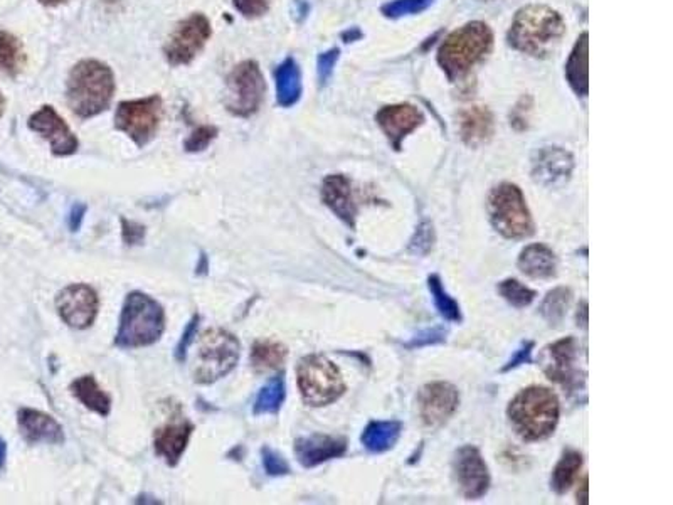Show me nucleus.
<instances>
[{
	"label": "nucleus",
	"mask_w": 673,
	"mask_h": 505,
	"mask_svg": "<svg viewBox=\"0 0 673 505\" xmlns=\"http://www.w3.org/2000/svg\"><path fill=\"white\" fill-rule=\"evenodd\" d=\"M433 0H394L391 4L384 5L383 13L387 17H402V15H411V14L423 13L428 5H431Z\"/></svg>",
	"instance_id": "nucleus-36"
},
{
	"label": "nucleus",
	"mask_w": 673,
	"mask_h": 505,
	"mask_svg": "<svg viewBox=\"0 0 673 505\" xmlns=\"http://www.w3.org/2000/svg\"><path fill=\"white\" fill-rule=\"evenodd\" d=\"M71 390L76 398L85 404L89 409L97 411L101 417H106L110 413V398L103 392L100 386L93 376H83L76 379L71 384Z\"/></svg>",
	"instance_id": "nucleus-28"
},
{
	"label": "nucleus",
	"mask_w": 673,
	"mask_h": 505,
	"mask_svg": "<svg viewBox=\"0 0 673 505\" xmlns=\"http://www.w3.org/2000/svg\"><path fill=\"white\" fill-rule=\"evenodd\" d=\"M566 32L561 15L548 5H527L521 9L509 32L515 50L532 56H546Z\"/></svg>",
	"instance_id": "nucleus-3"
},
{
	"label": "nucleus",
	"mask_w": 673,
	"mask_h": 505,
	"mask_svg": "<svg viewBox=\"0 0 673 505\" xmlns=\"http://www.w3.org/2000/svg\"><path fill=\"white\" fill-rule=\"evenodd\" d=\"M583 465V456L576 450H567L562 454L561 462L556 465L552 472V489L558 493H564L571 489L577 472Z\"/></svg>",
	"instance_id": "nucleus-31"
},
{
	"label": "nucleus",
	"mask_w": 673,
	"mask_h": 505,
	"mask_svg": "<svg viewBox=\"0 0 673 505\" xmlns=\"http://www.w3.org/2000/svg\"><path fill=\"white\" fill-rule=\"evenodd\" d=\"M198 324H199V317H194V318L189 322L188 328H186L182 339H180L179 345H177V349H175V357H177V361H184V359H186L189 344L194 341V335H196V330H198Z\"/></svg>",
	"instance_id": "nucleus-43"
},
{
	"label": "nucleus",
	"mask_w": 673,
	"mask_h": 505,
	"mask_svg": "<svg viewBox=\"0 0 673 505\" xmlns=\"http://www.w3.org/2000/svg\"><path fill=\"white\" fill-rule=\"evenodd\" d=\"M239 359V342L236 337L221 328L202 334L192 374L196 382L209 384L225 378L236 366Z\"/></svg>",
	"instance_id": "nucleus-6"
},
{
	"label": "nucleus",
	"mask_w": 673,
	"mask_h": 505,
	"mask_svg": "<svg viewBox=\"0 0 673 505\" xmlns=\"http://www.w3.org/2000/svg\"><path fill=\"white\" fill-rule=\"evenodd\" d=\"M573 157L561 147H544L532 159V176L544 186L567 180L573 172Z\"/></svg>",
	"instance_id": "nucleus-17"
},
{
	"label": "nucleus",
	"mask_w": 673,
	"mask_h": 505,
	"mask_svg": "<svg viewBox=\"0 0 673 505\" xmlns=\"http://www.w3.org/2000/svg\"><path fill=\"white\" fill-rule=\"evenodd\" d=\"M42 4H50V5H54V4H60V2H64V0H41Z\"/></svg>",
	"instance_id": "nucleus-49"
},
{
	"label": "nucleus",
	"mask_w": 673,
	"mask_h": 505,
	"mask_svg": "<svg viewBox=\"0 0 673 505\" xmlns=\"http://www.w3.org/2000/svg\"><path fill=\"white\" fill-rule=\"evenodd\" d=\"M460 133L468 145H478L490 139L493 133L492 114L482 106H474L463 112L460 115Z\"/></svg>",
	"instance_id": "nucleus-24"
},
{
	"label": "nucleus",
	"mask_w": 673,
	"mask_h": 505,
	"mask_svg": "<svg viewBox=\"0 0 673 505\" xmlns=\"http://www.w3.org/2000/svg\"><path fill=\"white\" fill-rule=\"evenodd\" d=\"M492 225L505 238L519 240L534 234V221L524 194L513 184H502L490 194Z\"/></svg>",
	"instance_id": "nucleus-8"
},
{
	"label": "nucleus",
	"mask_w": 673,
	"mask_h": 505,
	"mask_svg": "<svg viewBox=\"0 0 673 505\" xmlns=\"http://www.w3.org/2000/svg\"><path fill=\"white\" fill-rule=\"evenodd\" d=\"M517 265L521 271L530 278H550L556 275L558 260L546 244H530L521 252Z\"/></svg>",
	"instance_id": "nucleus-23"
},
{
	"label": "nucleus",
	"mask_w": 673,
	"mask_h": 505,
	"mask_svg": "<svg viewBox=\"0 0 673 505\" xmlns=\"http://www.w3.org/2000/svg\"><path fill=\"white\" fill-rule=\"evenodd\" d=\"M287 359V347L273 341H260L251 351V364L256 372L278 369Z\"/></svg>",
	"instance_id": "nucleus-29"
},
{
	"label": "nucleus",
	"mask_w": 673,
	"mask_h": 505,
	"mask_svg": "<svg viewBox=\"0 0 673 505\" xmlns=\"http://www.w3.org/2000/svg\"><path fill=\"white\" fill-rule=\"evenodd\" d=\"M428 287L429 291L433 295V300L437 305L438 312L441 316L445 317L447 320L451 322H460L462 320V312H460V305L455 302L448 295V291L443 289V283L437 275L428 278Z\"/></svg>",
	"instance_id": "nucleus-34"
},
{
	"label": "nucleus",
	"mask_w": 673,
	"mask_h": 505,
	"mask_svg": "<svg viewBox=\"0 0 673 505\" xmlns=\"http://www.w3.org/2000/svg\"><path fill=\"white\" fill-rule=\"evenodd\" d=\"M287 396V388H285V378L280 374L272 379L264 388H263L256 403H254V413L256 415H270L276 413L281 404L285 401Z\"/></svg>",
	"instance_id": "nucleus-32"
},
{
	"label": "nucleus",
	"mask_w": 673,
	"mask_h": 505,
	"mask_svg": "<svg viewBox=\"0 0 673 505\" xmlns=\"http://www.w3.org/2000/svg\"><path fill=\"white\" fill-rule=\"evenodd\" d=\"M453 470L466 499H480L490 487V473L480 452L475 446H462L453 460Z\"/></svg>",
	"instance_id": "nucleus-13"
},
{
	"label": "nucleus",
	"mask_w": 673,
	"mask_h": 505,
	"mask_svg": "<svg viewBox=\"0 0 673 505\" xmlns=\"http://www.w3.org/2000/svg\"><path fill=\"white\" fill-rule=\"evenodd\" d=\"M297 374L301 398L310 406L334 403L346 391L340 371L324 355H309L301 359Z\"/></svg>",
	"instance_id": "nucleus-7"
},
{
	"label": "nucleus",
	"mask_w": 673,
	"mask_h": 505,
	"mask_svg": "<svg viewBox=\"0 0 673 505\" xmlns=\"http://www.w3.org/2000/svg\"><path fill=\"white\" fill-rule=\"evenodd\" d=\"M447 330L443 328H433V330H424L418 334L411 342L406 344V347H421V345H429V344H438L445 341Z\"/></svg>",
	"instance_id": "nucleus-40"
},
{
	"label": "nucleus",
	"mask_w": 673,
	"mask_h": 505,
	"mask_svg": "<svg viewBox=\"0 0 673 505\" xmlns=\"http://www.w3.org/2000/svg\"><path fill=\"white\" fill-rule=\"evenodd\" d=\"M347 450V442L338 436L327 435H310L303 436L295 442V454L303 467L312 468L342 456Z\"/></svg>",
	"instance_id": "nucleus-19"
},
{
	"label": "nucleus",
	"mask_w": 673,
	"mask_h": 505,
	"mask_svg": "<svg viewBox=\"0 0 673 505\" xmlns=\"http://www.w3.org/2000/svg\"><path fill=\"white\" fill-rule=\"evenodd\" d=\"M276 100L281 106H291L300 100L301 95V75L299 64L291 58L278 66L276 73Z\"/></svg>",
	"instance_id": "nucleus-26"
},
{
	"label": "nucleus",
	"mask_w": 673,
	"mask_h": 505,
	"mask_svg": "<svg viewBox=\"0 0 673 505\" xmlns=\"http://www.w3.org/2000/svg\"><path fill=\"white\" fill-rule=\"evenodd\" d=\"M4 460H5V443L0 440V468L4 465Z\"/></svg>",
	"instance_id": "nucleus-48"
},
{
	"label": "nucleus",
	"mask_w": 673,
	"mask_h": 505,
	"mask_svg": "<svg viewBox=\"0 0 673 505\" xmlns=\"http://www.w3.org/2000/svg\"><path fill=\"white\" fill-rule=\"evenodd\" d=\"M589 42H587V34L585 32L581 39H577L573 52L569 56V61L566 66V76L569 85L573 87L576 93L586 95L587 87H589V76H587V54H589Z\"/></svg>",
	"instance_id": "nucleus-27"
},
{
	"label": "nucleus",
	"mask_w": 673,
	"mask_h": 505,
	"mask_svg": "<svg viewBox=\"0 0 673 505\" xmlns=\"http://www.w3.org/2000/svg\"><path fill=\"white\" fill-rule=\"evenodd\" d=\"M433 246V227L429 223H423L418 227L416 236L411 241V250L414 252H426Z\"/></svg>",
	"instance_id": "nucleus-39"
},
{
	"label": "nucleus",
	"mask_w": 673,
	"mask_h": 505,
	"mask_svg": "<svg viewBox=\"0 0 673 505\" xmlns=\"http://www.w3.org/2000/svg\"><path fill=\"white\" fill-rule=\"evenodd\" d=\"M375 120L386 133L389 142L394 145V149L400 151L402 139L411 133L414 128L421 125L423 115L412 105H392L384 106L377 114Z\"/></svg>",
	"instance_id": "nucleus-18"
},
{
	"label": "nucleus",
	"mask_w": 673,
	"mask_h": 505,
	"mask_svg": "<svg viewBox=\"0 0 673 505\" xmlns=\"http://www.w3.org/2000/svg\"><path fill=\"white\" fill-rule=\"evenodd\" d=\"M499 293L507 300V302L517 307V308H524L529 307L530 303L534 302L536 298V291L530 290L529 287L522 285L521 281L517 280H505L499 285Z\"/></svg>",
	"instance_id": "nucleus-35"
},
{
	"label": "nucleus",
	"mask_w": 673,
	"mask_h": 505,
	"mask_svg": "<svg viewBox=\"0 0 673 505\" xmlns=\"http://www.w3.org/2000/svg\"><path fill=\"white\" fill-rule=\"evenodd\" d=\"M401 431L400 421H373L362 433V445L373 454H383L396 445Z\"/></svg>",
	"instance_id": "nucleus-25"
},
{
	"label": "nucleus",
	"mask_w": 673,
	"mask_h": 505,
	"mask_svg": "<svg viewBox=\"0 0 673 505\" xmlns=\"http://www.w3.org/2000/svg\"><path fill=\"white\" fill-rule=\"evenodd\" d=\"M577 499H581V504H587V477L583 480V492H577Z\"/></svg>",
	"instance_id": "nucleus-47"
},
{
	"label": "nucleus",
	"mask_w": 673,
	"mask_h": 505,
	"mask_svg": "<svg viewBox=\"0 0 673 505\" xmlns=\"http://www.w3.org/2000/svg\"><path fill=\"white\" fill-rule=\"evenodd\" d=\"M227 100L226 106L237 116L256 114L264 96V78L260 66L254 61L237 64L227 78Z\"/></svg>",
	"instance_id": "nucleus-9"
},
{
	"label": "nucleus",
	"mask_w": 673,
	"mask_h": 505,
	"mask_svg": "<svg viewBox=\"0 0 673 505\" xmlns=\"http://www.w3.org/2000/svg\"><path fill=\"white\" fill-rule=\"evenodd\" d=\"M263 467L268 475H287L290 472L287 460L280 454H276L272 448H263Z\"/></svg>",
	"instance_id": "nucleus-37"
},
{
	"label": "nucleus",
	"mask_w": 673,
	"mask_h": 505,
	"mask_svg": "<svg viewBox=\"0 0 673 505\" xmlns=\"http://www.w3.org/2000/svg\"><path fill=\"white\" fill-rule=\"evenodd\" d=\"M515 433L527 442L544 440L559 421L558 396L548 388L532 386L519 392L507 409Z\"/></svg>",
	"instance_id": "nucleus-1"
},
{
	"label": "nucleus",
	"mask_w": 673,
	"mask_h": 505,
	"mask_svg": "<svg viewBox=\"0 0 673 505\" xmlns=\"http://www.w3.org/2000/svg\"><path fill=\"white\" fill-rule=\"evenodd\" d=\"M56 307L68 326L87 328L98 314V297L88 285H71L58 295Z\"/></svg>",
	"instance_id": "nucleus-14"
},
{
	"label": "nucleus",
	"mask_w": 673,
	"mask_h": 505,
	"mask_svg": "<svg viewBox=\"0 0 673 505\" xmlns=\"http://www.w3.org/2000/svg\"><path fill=\"white\" fill-rule=\"evenodd\" d=\"M162 307L143 293H132L126 298L120 328L116 334L118 347H143L159 341L163 332Z\"/></svg>",
	"instance_id": "nucleus-4"
},
{
	"label": "nucleus",
	"mask_w": 673,
	"mask_h": 505,
	"mask_svg": "<svg viewBox=\"0 0 673 505\" xmlns=\"http://www.w3.org/2000/svg\"><path fill=\"white\" fill-rule=\"evenodd\" d=\"M493 36L484 23H470L451 32L438 52V61L449 78H458L470 71L485 58L492 48Z\"/></svg>",
	"instance_id": "nucleus-5"
},
{
	"label": "nucleus",
	"mask_w": 673,
	"mask_h": 505,
	"mask_svg": "<svg viewBox=\"0 0 673 505\" xmlns=\"http://www.w3.org/2000/svg\"><path fill=\"white\" fill-rule=\"evenodd\" d=\"M336 60H338V50H330L318 58V78L322 85H325L327 79L332 75Z\"/></svg>",
	"instance_id": "nucleus-42"
},
{
	"label": "nucleus",
	"mask_w": 673,
	"mask_h": 505,
	"mask_svg": "<svg viewBox=\"0 0 673 505\" xmlns=\"http://www.w3.org/2000/svg\"><path fill=\"white\" fill-rule=\"evenodd\" d=\"M25 64V54L23 44L13 34L0 31V71L5 75L15 76L23 71Z\"/></svg>",
	"instance_id": "nucleus-30"
},
{
	"label": "nucleus",
	"mask_w": 673,
	"mask_h": 505,
	"mask_svg": "<svg viewBox=\"0 0 673 505\" xmlns=\"http://www.w3.org/2000/svg\"><path fill=\"white\" fill-rule=\"evenodd\" d=\"M235 5L246 17H258L268 11V0H235Z\"/></svg>",
	"instance_id": "nucleus-41"
},
{
	"label": "nucleus",
	"mask_w": 673,
	"mask_h": 505,
	"mask_svg": "<svg viewBox=\"0 0 673 505\" xmlns=\"http://www.w3.org/2000/svg\"><path fill=\"white\" fill-rule=\"evenodd\" d=\"M571 300H573V293L569 289H556V290L549 291L548 297L540 305V316L548 320L549 326L558 327L564 320Z\"/></svg>",
	"instance_id": "nucleus-33"
},
{
	"label": "nucleus",
	"mask_w": 673,
	"mask_h": 505,
	"mask_svg": "<svg viewBox=\"0 0 673 505\" xmlns=\"http://www.w3.org/2000/svg\"><path fill=\"white\" fill-rule=\"evenodd\" d=\"M19 428L29 443H61L64 440L63 428L52 418L36 411L23 408L19 411Z\"/></svg>",
	"instance_id": "nucleus-21"
},
{
	"label": "nucleus",
	"mask_w": 673,
	"mask_h": 505,
	"mask_svg": "<svg viewBox=\"0 0 673 505\" xmlns=\"http://www.w3.org/2000/svg\"><path fill=\"white\" fill-rule=\"evenodd\" d=\"M2 114H4V98L0 95V116H2Z\"/></svg>",
	"instance_id": "nucleus-50"
},
{
	"label": "nucleus",
	"mask_w": 673,
	"mask_h": 505,
	"mask_svg": "<svg viewBox=\"0 0 673 505\" xmlns=\"http://www.w3.org/2000/svg\"><path fill=\"white\" fill-rule=\"evenodd\" d=\"M532 349H534V342H525V344H522V347L512 357L509 364L503 367V371H511L513 367L521 366V364H525V363H530Z\"/></svg>",
	"instance_id": "nucleus-44"
},
{
	"label": "nucleus",
	"mask_w": 673,
	"mask_h": 505,
	"mask_svg": "<svg viewBox=\"0 0 673 505\" xmlns=\"http://www.w3.org/2000/svg\"><path fill=\"white\" fill-rule=\"evenodd\" d=\"M217 130L214 126H199L186 142V149L189 152L204 151L212 140L216 139Z\"/></svg>",
	"instance_id": "nucleus-38"
},
{
	"label": "nucleus",
	"mask_w": 673,
	"mask_h": 505,
	"mask_svg": "<svg viewBox=\"0 0 673 505\" xmlns=\"http://www.w3.org/2000/svg\"><path fill=\"white\" fill-rule=\"evenodd\" d=\"M418 403L424 425L439 427L456 411L460 396L456 388L448 382H433L421 390Z\"/></svg>",
	"instance_id": "nucleus-15"
},
{
	"label": "nucleus",
	"mask_w": 673,
	"mask_h": 505,
	"mask_svg": "<svg viewBox=\"0 0 673 505\" xmlns=\"http://www.w3.org/2000/svg\"><path fill=\"white\" fill-rule=\"evenodd\" d=\"M124 227H125V231H124V234H125V241H128V243H138V241L142 240L143 238V234H145V229L142 226H137V225H134V223H126V221H124Z\"/></svg>",
	"instance_id": "nucleus-45"
},
{
	"label": "nucleus",
	"mask_w": 673,
	"mask_h": 505,
	"mask_svg": "<svg viewBox=\"0 0 673 505\" xmlns=\"http://www.w3.org/2000/svg\"><path fill=\"white\" fill-rule=\"evenodd\" d=\"M322 199L346 225L355 226L357 207L347 177L328 176L322 184Z\"/></svg>",
	"instance_id": "nucleus-20"
},
{
	"label": "nucleus",
	"mask_w": 673,
	"mask_h": 505,
	"mask_svg": "<svg viewBox=\"0 0 673 505\" xmlns=\"http://www.w3.org/2000/svg\"><path fill=\"white\" fill-rule=\"evenodd\" d=\"M192 433V425L180 421L167 425L155 433V450L162 454L169 465H175L188 446L189 436Z\"/></svg>",
	"instance_id": "nucleus-22"
},
{
	"label": "nucleus",
	"mask_w": 673,
	"mask_h": 505,
	"mask_svg": "<svg viewBox=\"0 0 673 505\" xmlns=\"http://www.w3.org/2000/svg\"><path fill=\"white\" fill-rule=\"evenodd\" d=\"M209 38L211 24L207 17L202 14H192L175 27L165 46V58L172 66L190 63Z\"/></svg>",
	"instance_id": "nucleus-12"
},
{
	"label": "nucleus",
	"mask_w": 673,
	"mask_h": 505,
	"mask_svg": "<svg viewBox=\"0 0 673 505\" xmlns=\"http://www.w3.org/2000/svg\"><path fill=\"white\" fill-rule=\"evenodd\" d=\"M540 366L550 381L576 391L583 386L585 374L579 369V345L573 337L548 345L540 354Z\"/></svg>",
	"instance_id": "nucleus-11"
},
{
	"label": "nucleus",
	"mask_w": 673,
	"mask_h": 505,
	"mask_svg": "<svg viewBox=\"0 0 673 505\" xmlns=\"http://www.w3.org/2000/svg\"><path fill=\"white\" fill-rule=\"evenodd\" d=\"M162 115L161 96H149L143 100L124 101L115 114V126L125 132L128 137L145 145L153 139Z\"/></svg>",
	"instance_id": "nucleus-10"
},
{
	"label": "nucleus",
	"mask_w": 673,
	"mask_h": 505,
	"mask_svg": "<svg viewBox=\"0 0 673 505\" xmlns=\"http://www.w3.org/2000/svg\"><path fill=\"white\" fill-rule=\"evenodd\" d=\"M112 69L100 61L87 60L76 64L68 79V105L81 118L101 114L113 98Z\"/></svg>",
	"instance_id": "nucleus-2"
},
{
	"label": "nucleus",
	"mask_w": 673,
	"mask_h": 505,
	"mask_svg": "<svg viewBox=\"0 0 673 505\" xmlns=\"http://www.w3.org/2000/svg\"><path fill=\"white\" fill-rule=\"evenodd\" d=\"M85 211H87V207H85V206H79V204H76L75 207L71 209L69 226H71V229H73V231H76V229L79 227V225H81V219H83Z\"/></svg>",
	"instance_id": "nucleus-46"
},
{
	"label": "nucleus",
	"mask_w": 673,
	"mask_h": 505,
	"mask_svg": "<svg viewBox=\"0 0 673 505\" xmlns=\"http://www.w3.org/2000/svg\"><path fill=\"white\" fill-rule=\"evenodd\" d=\"M29 128L50 140L51 149L56 155H69L78 149V140L63 118L52 106H42L29 118Z\"/></svg>",
	"instance_id": "nucleus-16"
}]
</instances>
